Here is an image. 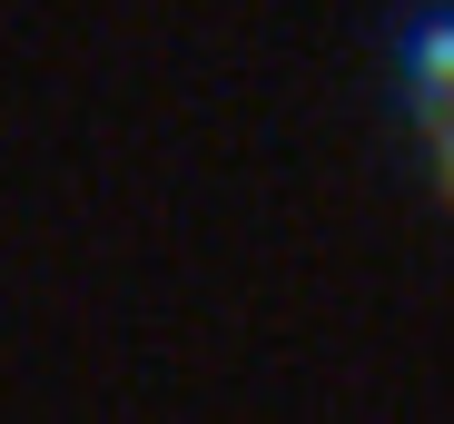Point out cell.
<instances>
[{
	"label": "cell",
	"instance_id": "obj_1",
	"mask_svg": "<svg viewBox=\"0 0 454 424\" xmlns=\"http://www.w3.org/2000/svg\"><path fill=\"white\" fill-rule=\"evenodd\" d=\"M405 59H415V119L434 138V168H444V197H454V11L415 20Z\"/></svg>",
	"mask_w": 454,
	"mask_h": 424
}]
</instances>
